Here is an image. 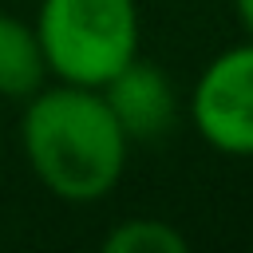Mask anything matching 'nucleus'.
Listing matches in <instances>:
<instances>
[{"label":"nucleus","mask_w":253,"mask_h":253,"mask_svg":"<svg viewBox=\"0 0 253 253\" xmlns=\"http://www.w3.org/2000/svg\"><path fill=\"white\" fill-rule=\"evenodd\" d=\"M103 87H107L103 99L115 111L126 138H154L174 123V91L158 67L130 59Z\"/></svg>","instance_id":"obj_4"},{"label":"nucleus","mask_w":253,"mask_h":253,"mask_svg":"<svg viewBox=\"0 0 253 253\" xmlns=\"http://www.w3.org/2000/svg\"><path fill=\"white\" fill-rule=\"evenodd\" d=\"M237 16H241V24L253 32V0H237Z\"/></svg>","instance_id":"obj_7"},{"label":"nucleus","mask_w":253,"mask_h":253,"mask_svg":"<svg viewBox=\"0 0 253 253\" xmlns=\"http://www.w3.org/2000/svg\"><path fill=\"white\" fill-rule=\"evenodd\" d=\"M107 253H186V237L166 221H123L103 241Z\"/></svg>","instance_id":"obj_6"},{"label":"nucleus","mask_w":253,"mask_h":253,"mask_svg":"<svg viewBox=\"0 0 253 253\" xmlns=\"http://www.w3.org/2000/svg\"><path fill=\"white\" fill-rule=\"evenodd\" d=\"M202 138L225 154H253V43L217 55L194 91Z\"/></svg>","instance_id":"obj_3"},{"label":"nucleus","mask_w":253,"mask_h":253,"mask_svg":"<svg viewBox=\"0 0 253 253\" xmlns=\"http://www.w3.org/2000/svg\"><path fill=\"white\" fill-rule=\"evenodd\" d=\"M20 134L36 178L63 202L103 198L126 162V134L95 87L67 83L36 91Z\"/></svg>","instance_id":"obj_1"},{"label":"nucleus","mask_w":253,"mask_h":253,"mask_svg":"<svg viewBox=\"0 0 253 253\" xmlns=\"http://www.w3.org/2000/svg\"><path fill=\"white\" fill-rule=\"evenodd\" d=\"M43 75H47V55L36 28L0 12V95L32 99L43 87Z\"/></svg>","instance_id":"obj_5"},{"label":"nucleus","mask_w":253,"mask_h":253,"mask_svg":"<svg viewBox=\"0 0 253 253\" xmlns=\"http://www.w3.org/2000/svg\"><path fill=\"white\" fill-rule=\"evenodd\" d=\"M36 36L47 71L79 87H103L138 51L134 0H43Z\"/></svg>","instance_id":"obj_2"}]
</instances>
